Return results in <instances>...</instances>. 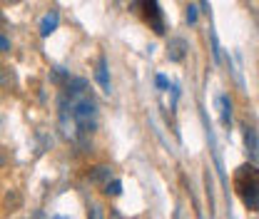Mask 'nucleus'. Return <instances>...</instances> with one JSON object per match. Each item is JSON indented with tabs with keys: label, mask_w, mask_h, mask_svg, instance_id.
<instances>
[{
	"label": "nucleus",
	"mask_w": 259,
	"mask_h": 219,
	"mask_svg": "<svg viewBox=\"0 0 259 219\" xmlns=\"http://www.w3.org/2000/svg\"><path fill=\"white\" fill-rule=\"evenodd\" d=\"M60 127L72 142L90 137L97 127V102L88 93V80L70 77L60 97Z\"/></svg>",
	"instance_id": "1"
},
{
	"label": "nucleus",
	"mask_w": 259,
	"mask_h": 219,
	"mask_svg": "<svg viewBox=\"0 0 259 219\" xmlns=\"http://www.w3.org/2000/svg\"><path fill=\"white\" fill-rule=\"evenodd\" d=\"M234 189L247 209L259 207V169L254 164H242L234 172Z\"/></svg>",
	"instance_id": "2"
},
{
	"label": "nucleus",
	"mask_w": 259,
	"mask_h": 219,
	"mask_svg": "<svg viewBox=\"0 0 259 219\" xmlns=\"http://www.w3.org/2000/svg\"><path fill=\"white\" fill-rule=\"evenodd\" d=\"M137 8L142 10V18L150 23V28L162 35L164 32V23H162V10L157 5V0H137Z\"/></svg>",
	"instance_id": "3"
},
{
	"label": "nucleus",
	"mask_w": 259,
	"mask_h": 219,
	"mask_svg": "<svg viewBox=\"0 0 259 219\" xmlns=\"http://www.w3.org/2000/svg\"><path fill=\"white\" fill-rule=\"evenodd\" d=\"M185 53H187V42L182 37H172L169 45H167V58L172 63H182L185 60Z\"/></svg>",
	"instance_id": "4"
},
{
	"label": "nucleus",
	"mask_w": 259,
	"mask_h": 219,
	"mask_svg": "<svg viewBox=\"0 0 259 219\" xmlns=\"http://www.w3.org/2000/svg\"><path fill=\"white\" fill-rule=\"evenodd\" d=\"M58 25H60V13H58V10H50V13L40 20V37H50L53 32L58 30Z\"/></svg>",
	"instance_id": "5"
},
{
	"label": "nucleus",
	"mask_w": 259,
	"mask_h": 219,
	"mask_svg": "<svg viewBox=\"0 0 259 219\" xmlns=\"http://www.w3.org/2000/svg\"><path fill=\"white\" fill-rule=\"evenodd\" d=\"M95 80L100 82V87H102V93H105V95L112 93V85H110V75H107V60H105V58H100V60H97Z\"/></svg>",
	"instance_id": "6"
},
{
	"label": "nucleus",
	"mask_w": 259,
	"mask_h": 219,
	"mask_svg": "<svg viewBox=\"0 0 259 219\" xmlns=\"http://www.w3.org/2000/svg\"><path fill=\"white\" fill-rule=\"evenodd\" d=\"M18 77L13 72V67H0V90H15Z\"/></svg>",
	"instance_id": "7"
},
{
	"label": "nucleus",
	"mask_w": 259,
	"mask_h": 219,
	"mask_svg": "<svg viewBox=\"0 0 259 219\" xmlns=\"http://www.w3.org/2000/svg\"><path fill=\"white\" fill-rule=\"evenodd\" d=\"M110 177H112V169H110L107 164L93 167V172H90V182H95V185H105Z\"/></svg>",
	"instance_id": "8"
},
{
	"label": "nucleus",
	"mask_w": 259,
	"mask_h": 219,
	"mask_svg": "<svg viewBox=\"0 0 259 219\" xmlns=\"http://www.w3.org/2000/svg\"><path fill=\"white\" fill-rule=\"evenodd\" d=\"M102 192H105L107 197H120V194H122V182H120V180H112V182L107 180Z\"/></svg>",
	"instance_id": "9"
},
{
	"label": "nucleus",
	"mask_w": 259,
	"mask_h": 219,
	"mask_svg": "<svg viewBox=\"0 0 259 219\" xmlns=\"http://www.w3.org/2000/svg\"><path fill=\"white\" fill-rule=\"evenodd\" d=\"M220 105H222V122L229 127V122H232V102H229V97H227V95L220 97Z\"/></svg>",
	"instance_id": "10"
},
{
	"label": "nucleus",
	"mask_w": 259,
	"mask_h": 219,
	"mask_svg": "<svg viewBox=\"0 0 259 219\" xmlns=\"http://www.w3.org/2000/svg\"><path fill=\"white\" fill-rule=\"evenodd\" d=\"M244 140H247V150H252V155H257V137H254V129H247V132H244Z\"/></svg>",
	"instance_id": "11"
},
{
	"label": "nucleus",
	"mask_w": 259,
	"mask_h": 219,
	"mask_svg": "<svg viewBox=\"0 0 259 219\" xmlns=\"http://www.w3.org/2000/svg\"><path fill=\"white\" fill-rule=\"evenodd\" d=\"M187 23L190 25L197 23V5H187Z\"/></svg>",
	"instance_id": "12"
},
{
	"label": "nucleus",
	"mask_w": 259,
	"mask_h": 219,
	"mask_svg": "<svg viewBox=\"0 0 259 219\" xmlns=\"http://www.w3.org/2000/svg\"><path fill=\"white\" fill-rule=\"evenodd\" d=\"M10 48H13V45H10V40L0 32V53H10Z\"/></svg>",
	"instance_id": "13"
},
{
	"label": "nucleus",
	"mask_w": 259,
	"mask_h": 219,
	"mask_svg": "<svg viewBox=\"0 0 259 219\" xmlns=\"http://www.w3.org/2000/svg\"><path fill=\"white\" fill-rule=\"evenodd\" d=\"M157 87H160V90L167 87V77H164V75H157Z\"/></svg>",
	"instance_id": "14"
},
{
	"label": "nucleus",
	"mask_w": 259,
	"mask_h": 219,
	"mask_svg": "<svg viewBox=\"0 0 259 219\" xmlns=\"http://www.w3.org/2000/svg\"><path fill=\"white\" fill-rule=\"evenodd\" d=\"M3 23H5V15H3V13H0V25H3Z\"/></svg>",
	"instance_id": "15"
},
{
	"label": "nucleus",
	"mask_w": 259,
	"mask_h": 219,
	"mask_svg": "<svg viewBox=\"0 0 259 219\" xmlns=\"http://www.w3.org/2000/svg\"><path fill=\"white\" fill-rule=\"evenodd\" d=\"M3 3H18V0H3Z\"/></svg>",
	"instance_id": "16"
}]
</instances>
